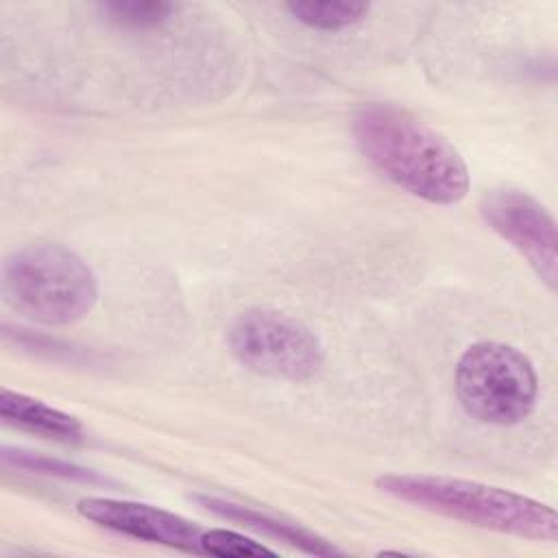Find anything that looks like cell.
Returning a JSON list of instances; mask_svg holds the SVG:
<instances>
[{
    "mask_svg": "<svg viewBox=\"0 0 558 558\" xmlns=\"http://www.w3.org/2000/svg\"><path fill=\"white\" fill-rule=\"evenodd\" d=\"M360 153L395 185L432 205H456L469 192V166L440 133L403 109L362 105L351 120Z\"/></svg>",
    "mask_w": 558,
    "mask_h": 558,
    "instance_id": "1",
    "label": "cell"
},
{
    "mask_svg": "<svg viewBox=\"0 0 558 558\" xmlns=\"http://www.w3.org/2000/svg\"><path fill=\"white\" fill-rule=\"evenodd\" d=\"M375 486L399 501L482 530L545 543L558 538L554 508L499 486L423 473H384Z\"/></svg>",
    "mask_w": 558,
    "mask_h": 558,
    "instance_id": "2",
    "label": "cell"
},
{
    "mask_svg": "<svg viewBox=\"0 0 558 558\" xmlns=\"http://www.w3.org/2000/svg\"><path fill=\"white\" fill-rule=\"evenodd\" d=\"M4 303L20 316L50 327L74 325L98 301L92 266L57 242L15 248L2 264Z\"/></svg>",
    "mask_w": 558,
    "mask_h": 558,
    "instance_id": "3",
    "label": "cell"
},
{
    "mask_svg": "<svg viewBox=\"0 0 558 558\" xmlns=\"http://www.w3.org/2000/svg\"><path fill=\"white\" fill-rule=\"evenodd\" d=\"M453 388L471 418L486 425H517L536 405L538 377L530 357L519 349L482 340L460 355Z\"/></svg>",
    "mask_w": 558,
    "mask_h": 558,
    "instance_id": "4",
    "label": "cell"
},
{
    "mask_svg": "<svg viewBox=\"0 0 558 558\" xmlns=\"http://www.w3.org/2000/svg\"><path fill=\"white\" fill-rule=\"evenodd\" d=\"M227 344L244 368L281 381L314 379L325 364L318 336L299 318L277 310L240 312L227 329Z\"/></svg>",
    "mask_w": 558,
    "mask_h": 558,
    "instance_id": "5",
    "label": "cell"
},
{
    "mask_svg": "<svg viewBox=\"0 0 558 558\" xmlns=\"http://www.w3.org/2000/svg\"><path fill=\"white\" fill-rule=\"evenodd\" d=\"M484 222L504 238L541 277L556 290L558 238L554 216L530 194L519 190H490L480 201Z\"/></svg>",
    "mask_w": 558,
    "mask_h": 558,
    "instance_id": "6",
    "label": "cell"
},
{
    "mask_svg": "<svg viewBox=\"0 0 558 558\" xmlns=\"http://www.w3.org/2000/svg\"><path fill=\"white\" fill-rule=\"evenodd\" d=\"M76 512L105 530L187 554H201L203 527L170 510L124 499L85 497L76 504Z\"/></svg>",
    "mask_w": 558,
    "mask_h": 558,
    "instance_id": "7",
    "label": "cell"
},
{
    "mask_svg": "<svg viewBox=\"0 0 558 558\" xmlns=\"http://www.w3.org/2000/svg\"><path fill=\"white\" fill-rule=\"evenodd\" d=\"M0 416L17 429L57 442H78L85 434L76 416L9 388H2L0 392Z\"/></svg>",
    "mask_w": 558,
    "mask_h": 558,
    "instance_id": "8",
    "label": "cell"
},
{
    "mask_svg": "<svg viewBox=\"0 0 558 558\" xmlns=\"http://www.w3.org/2000/svg\"><path fill=\"white\" fill-rule=\"evenodd\" d=\"M198 501L207 510H211V512H216L225 519L238 521V523H242V525H246L255 532H262V534H268L277 541H283V543H288V545H292V547H296L305 554H312V556H340L342 554L336 545H331L323 536H318V534H314V532H310L301 525L286 523L281 519L264 514L259 510H251L246 506L231 504V501H220V499H214V497H198Z\"/></svg>",
    "mask_w": 558,
    "mask_h": 558,
    "instance_id": "9",
    "label": "cell"
},
{
    "mask_svg": "<svg viewBox=\"0 0 558 558\" xmlns=\"http://www.w3.org/2000/svg\"><path fill=\"white\" fill-rule=\"evenodd\" d=\"M286 11L303 26L314 31H342L366 17L371 4L366 2H312L292 0Z\"/></svg>",
    "mask_w": 558,
    "mask_h": 558,
    "instance_id": "10",
    "label": "cell"
},
{
    "mask_svg": "<svg viewBox=\"0 0 558 558\" xmlns=\"http://www.w3.org/2000/svg\"><path fill=\"white\" fill-rule=\"evenodd\" d=\"M98 7L111 22L126 28L161 26L177 11V4L166 0H107Z\"/></svg>",
    "mask_w": 558,
    "mask_h": 558,
    "instance_id": "11",
    "label": "cell"
},
{
    "mask_svg": "<svg viewBox=\"0 0 558 558\" xmlns=\"http://www.w3.org/2000/svg\"><path fill=\"white\" fill-rule=\"evenodd\" d=\"M201 554L203 556H216V558H262V556H275L272 549L266 545L251 541L238 532L209 527L201 534Z\"/></svg>",
    "mask_w": 558,
    "mask_h": 558,
    "instance_id": "12",
    "label": "cell"
},
{
    "mask_svg": "<svg viewBox=\"0 0 558 558\" xmlns=\"http://www.w3.org/2000/svg\"><path fill=\"white\" fill-rule=\"evenodd\" d=\"M4 464H15L17 469H26L31 473H44V475H54V477H65V480H83V482H98L100 477L83 466L57 460V458H46V456H37L31 451H22V449H4L2 453Z\"/></svg>",
    "mask_w": 558,
    "mask_h": 558,
    "instance_id": "13",
    "label": "cell"
}]
</instances>
